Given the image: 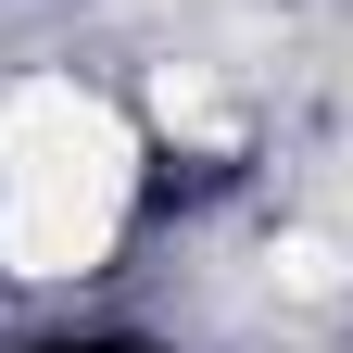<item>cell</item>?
Instances as JSON below:
<instances>
[{"label":"cell","mask_w":353,"mask_h":353,"mask_svg":"<svg viewBox=\"0 0 353 353\" xmlns=\"http://www.w3.org/2000/svg\"><path fill=\"white\" fill-rule=\"evenodd\" d=\"M278 278H290V290H341V252H328V240H278Z\"/></svg>","instance_id":"cell-3"},{"label":"cell","mask_w":353,"mask_h":353,"mask_svg":"<svg viewBox=\"0 0 353 353\" xmlns=\"http://www.w3.org/2000/svg\"><path fill=\"white\" fill-rule=\"evenodd\" d=\"M126 228V126L76 76H26L0 101V265L88 278Z\"/></svg>","instance_id":"cell-1"},{"label":"cell","mask_w":353,"mask_h":353,"mask_svg":"<svg viewBox=\"0 0 353 353\" xmlns=\"http://www.w3.org/2000/svg\"><path fill=\"white\" fill-rule=\"evenodd\" d=\"M152 101H164V126H214V88H202V76H176V63L152 76Z\"/></svg>","instance_id":"cell-2"}]
</instances>
